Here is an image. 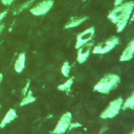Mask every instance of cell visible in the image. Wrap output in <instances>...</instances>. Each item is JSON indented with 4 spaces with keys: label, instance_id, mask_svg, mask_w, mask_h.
Returning <instances> with one entry per match:
<instances>
[{
    "label": "cell",
    "instance_id": "cell-1",
    "mask_svg": "<svg viewBox=\"0 0 134 134\" xmlns=\"http://www.w3.org/2000/svg\"><path fill=\"white\" fill-rule=\"evenodd\" d=\"M134 9V1H125L119 5H115L110 10L107 18L110 22L116 25V31L121 32L128 25L132 12Z\"/></svg>",
    "mask_w": 134,
    "mask_h": 134
},
{
    "label": "cell",
    "instance_id": "cell-2",
    "mask_svg": "<svg viewBox=\"0 0 134 134\" xmlns=\"http://www.w3.org/2000/svg\"><path fill=\"white\" fill-rule=\"evenodd\" d=\"M120 83V77L116 73H107L100 77L93 86V90L100 94H108Z\"/></svg>",
    "mask_w": 134,
    "mask_h": 134
},
{
    "label": "cell",
    "instance_id": "cell-3",
    "mask_svg": "<svg viewBox=\"0 0 134 134\" xmlns=\"http://www.w3.org/2000/svg\"><path fill=\"white\" fill-rule=\"evenodd\" d=\"M122 103H124V98L121 96H118V97L112 99L108 104V106L100 112L99 117L102 119H111V118H114L122 110Z\"/></svg>",
    "mask_w": 134,
    "mask_h": 134
},
{
    "label": "cell",
    "instance_id": "cell-4",
    "mask_svg": "<svg viewBox=\"0 0 134 134\" xmlns=\"http://www.w3.org/2000/svg\"><path fill=\"white\" fill-rule=\"evenodd\" d=\"M118 43H119V38L117 36H111L107 40H105V41L100 42L99 44L93 46L91 52L94 53V54H105V53H108L111 50H113Z\"/></svg>",
    "mask_w": 134,
    "mask_h": 134
},
{
    "label": "cell",
    "instance_id": "cell-5",
    "mask_svg": "<svg viewBox=\"0 0 134 134\" xmlns=\"http://www.w3.org/2000/svg\"><path fill=\"white\" fill-rule=\"evenodd\" d=\"M72 121V114L71 112H65L61 115L59 118L57 125L54 126L53 130L51 131L52 134H65L70 127V124Z\"/></svg>",
    "mask_w": 134,
    "mask_h": 134
},
{
    "label": "cell",
    "instance_id": "cell-6",
    "mask_svg": "<svg viewBox=\"0 0 134 134\" xmlns=\"http://www.w3.org/2000/svg\"><path fill=\"white\" fill-rule=\"evenodd\" d=\"M54 0H42L29 8V13L36 17L46 15L53 6Z\"/></svg>",
    "mask_w": 134,
    "mask_h": 134
},
{
    "label": "cell",
    "instance_id": "cell-7",
    "mask_svg": "<svg viewBox=\"0 0 134 134\" xmlns=\"http://www.w3.org/2000/svg\"><path fill=\"white\" fill-rule=\"evenodd\" d=\"M95 35V28L93 26H90L88 28H86L85 30L81 31L77 36H76V40H75V49H77L79 47L83 46L84 44H87L88 42L92 41Z\"/></svg>",
    "mask_w": 134,
    "mask_h": 134
},
{
    "label": "cell",
    "instance_id": "cell-8",
    "mask_svg": "<svg viewBox=\"0 0 134 134\" xmlns=\"http://www.w3.org/2000/svg\"><path fill=\"white\" fill-rule=\"evenodd\" d=\"M92 47H93V43L90 41L87 44H84L83 46H81L76 49L77 50L76 51V61L79 64H84L88 60V58L91 53Z\"/></svg>",
    "mask_w": 134,
    "mask_h": 134
},
{
    "label": "cell",
    "instance_id": "cell-9",
    "mask_svg": "<svg viewBox=\"0 0 134 134\" xmlns=\"http://www.w3.org/2000/svg\"><path fill=\"white\" fill-rule=\"evenodd\" d=\"M134 57V39H132L128 45L125 47L122 52L119 55V61L120 62H129L133 59Z\"/></svg>",
    "mask_w": 134,
    "mask_h": 134
},
{
    "label": "cell",
    "instance_id": "cell-10",
    "mask_svg": "<svg viewBox=\"0 0 134 134\" xmlns=\"http://www.w3.org/2000/svg\"><path fill=\"white\" fill-rule=\"evenodd\" d=\"M88 20L87 16H75V17H71L64 25L65 29H71V28H75L77 26H80L81 24H83L84 22H86Z\"/></svg>",
    "mask_w": 134,
    "mask_h": 134
},
{
    "label": "cell",
    "instance_id": "cell-11",
    "mask_svg": "<svg viewBox=\"0 0 134 134\" xmlns=\"http://www.w3.org/2000/svg\"><path fill=\"white\" fill-rule=\"evenodd\" d=\"M17 111L14 109V108H9L7 111H6V113H5V115H4V117L1 119V121H0V129H3L4 127H6L8 124H10L12 121H14L16 118H17Z\"/></svg>",
    "mask_w": 134,
    "mask_h": 134
},
{
    "label": "cell",
    "instance_id": "cell-12",
    "mask_svg": "<svg viewBox=\"0 0 134 134\" xmlns=\"http://www.w3.org/2000/svg\"><path fill=\"white\" fill-rule=\"evenodd\" d=\"M26 64V54L24 52H20L14 63V69L17 73H21L25 69Z\"/></svg>",
    "mask_w": 134,
    "mask_h": 134
},
{
    "label": "cell",
    "instance_id": "cell-13",
    "mask_svg": "<svg viewBox=\"0 0 134 134\" xmlns=\"http://www.w3.org/2000/svg\"><path fill=\"white\" fill-rule=\"evenodd\" d=\"M73 81H74L73 77H69V76H68L65 82H63L62 84H60V85L57 87L58 90L63 91V92H69V91L71 90L72 85H73Z\"/></svg>",
    "mask_w": 134,
    "mask_h": 134
},
{
    "label": "cell",
    "instance_id": "cell-14",
    "mask_svg": "<svg viewBox=\"0 0 134 134\" xmlns=\"http://www.w3.org/2000/svg\"><path fill=\"white\" fill-rule=\"evenodd\" d=\"M35 1H36V0H27V1L23 2V3H22V4H20L17 8H15V10L13 12V14H14V15H18V14H20V13H22V12L26 10V9H29V8L34 5Z\"/></svg>",
    "mask_w": 134,
    "mask_h": 134
},
{
    "label": "cell",
    "instance_id": "cell-15",
    "mask_svg": "<svg viewBox=\"0 0 134 134\" xmlns=\"http://www.w3.org/2000/svg\"><path fill=\"white\" fill-rule=\"evenodd\" d=\"M35 102H36V96L32 95V93H31L30 90H28L27 93L24 94V96H23V98L21 99V102H20L19 105H20V107H23V106L32 104V103H35Z\"/></svg>",
    "mask_w": 134,
    "mask_h": 134
},
{
    "label": "cell",
    "instance_id": "cell-16",
    "mask_svg": "<svg viewBox=\"0 0 134 134\" xmlns=\"http://www.w3.org/2000/svg\"><path fill=\"white\" fill-rule=\"evenodd\" d=\"M122 110H134V91L122 103Z\"/></svg>",
    "mask_w": 134,
    "mask_h": 134
},
{
    "label": "cell",
    "instance_id": "cell-17",
    "mask_svg": "<svg viewBox=\"0 0 134 134\" xmlns=\"http://www.w3.org/2000/svg\"><path fill=\"white\" fill-rule=\"evenodd\" d=\"M70 70H71V66H70V63L68 61L64 62L62 64V67H61V73L63 76L65 77H68L69 74H70Z\"/></svg>",
    "mask_w": 134,
    "mask_h": 134
},
{
    "label": "cell",
    "instance_id": "cell-18",
    "mask_svg": "<svg viewBox=\"0 0 134 134\" xmlns=\"http://www.w3.org/2000/svg\"><path fill=\"white\" fill-rule=\"evenodd\" d=\"M0 1H1V3H2L4 6H9V5L13 4V2H14L15 0H0Z\"/></svg>",
    "mask_w": 134,
    "mask_h": 134
},
{
    "label": "cell",
    "instance_id": "cell-19",
    "mask_svg": "<svg viewBox=\"0 0 134 134\" xmlns=\"http://www.w3.org/2000/svg\"><path fill=\"white\" fill-rule=\"evenodd\" d=\"M7 13H8V10H7V9H5L4 12H1V13H0V22H1L5 17H6Z\"/></svg>",
    "mask_w": 134,
    "mask_h": 134
},
{
    "label": "cell",
    "instance_id": "cell-20",
    "mask_svg": "<svg viewBox=\"0 0 134 134\" xmlns=\"http://www.w3.org/2000/svg\"><path fill=\"white\" fill-rule=\"evenodd\" d=\"M29 84H30V82L29 81H27V83H26V86L23 88V90H22V93L23 94H26L27 93V91H28V87H29Z\"/></svg>",
    "mask_w": 134,
    "mask_h": 134
},
{
    "label": "cell",
    "instance_id": "cell-21",
    "mask_svg": "<svg viewBox=\"0 0 134 134\" xmlns=\"http://www.w3.org/2000/svg\"><path fill=\"white\" fill-rule=\"evenodd\" d=\"M82 125L81 124H79V122H71L70 124V127H69V130L70 129H73V128H77V127H81Z\"/></svg>",
    "mask_w": 134,
    "mask_h": 134
},
{
    "label": "cell",
    "instance_id": "cell-22",
    "mask_svg": "<svg viewBox=\"0 0 134 134\" xmlns=\"http://www.w3.org/2000/svg\"><path fill=\"white\" fill-rule=\"evenodd\" d=\"M125 1H127V0H113V4H114V6L115 5H119V4L124 3Z\"/></svg>",
    "mask_w": 134,
    "mask_h": 134
},
{
    "label": "cell",
    "instance_id": "cell-23",
    "mask_svg": "<svg viewBox=\"0 0 134 134\" xmlns=\"http://www.w3.org/2000/svg\"><path fill=\"white\" fill-rule=\"evenodd\" d=\"M4 28H5V24L2 23V22H0V35L2 34V31L4 30Z\"/></svg>",
    "mask_w": 134,
    "mask_h": 134
},
{
    "label": "cell",
    "instance_id": "cell-24",
    "mask_svg": "<svg viewBox=\"0 0 134 134\" xmlns=\"http://www.w3.org/2000/svg\"><path fill=\"white\" fill-rule=\"evenodd\" d=\"M2 81H3V74L0 72V86H1V83H2Z\"/></svg>",
    "mask_w": 134,
    "mask_h": 134
},
{
    "label": "cell",
    "instance_id": "cell-25",
    "mask_svg": "<svg viewBox=\"0 0 134 134\" xmlns=\"http://www.w3.org/2000/svg\"><path fill=\"white\" fill-rule=\"evenodd\" d=\"M130 134H134V129H133V130H132V131L130 132Z\"/></svg>",
    "mask_w": 134,
    "mask_h": 134
},
{
    "label": "cell",
    "instance_id": "cell-26",
    "mask_svg": "<svg viewBox=\"0 0 134 134\" xmlns=\"http://www.w3.org/2000/svg\"><path fill=\"white\" fill-rule=\"evenodd\" d=\"M0 109H1V105H0Z\"/></svg>",
    "mask_w": 134,
    "mask_h": 134
}]
</instances>
